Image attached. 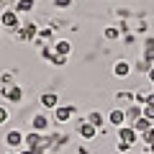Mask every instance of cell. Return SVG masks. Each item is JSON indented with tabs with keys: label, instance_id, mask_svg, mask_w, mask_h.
Returning a JSON list of instances; mask_svg holds the SVG:
<instances>
[{
	"label": "cell",
	"instance_id": "28",
	"mask_svg": "<svg viewBox=\"0 0 154 154\" xmlns=\"http://www.w3.org/2000/svg\"><path fill=\"white\" fill-rule=\"evenodd\" d=\"M5 85H13V75H3V88Z\"/></svg>",
	"mask_w": 154,
	"mask_h": 154
},
{
	"label": "cell",
	"instance_id": "30",
	"mask_svg": "<svg viewBox=\"0 0 154 154\" xmlns=\"http://www.w3.org/2000/svg\"><path fill=\"white\" fill-rule=\"evenodd\" d=\"M0 5H8V8H11L13 3H11V0H0Z\"/></svg>",
	"mask_w": 154,
	"mask_h": 154
},
{
	"label": "cell",
	"instance_id": "15",
	"mask_svg": "<svg viewBox=\"0 0 154 154\" xmlns=\"http://www.w3.org/2000/svg\"><path fill=\"white\" fill-rule=\"evenodd\" d=\"M131 126H134V131H136L139 136H144V134H146L149 128H152V121H149V118H144V116H141V118H136V121H134Z\"/></svg>",
	"mask_w": 154,
	"mask_h": 154
},
{
	"label": "cell",
	"instance_id": "29",
	"mask_svg": "<svg viewBox=\"0 0 154 154\" xmlns=\"http://www.w3.org/2000/svg\"><path fill=\"white\" fill-rule=\"evenodd\" d=\"M77 154H90V152H88V146H80V149H77Z\"/></svg>",
	"mask_w": 154,
	"mask_h": 154
},
{
	"label": "cell",
	"instance_id": "18",
	"mask_svg": "<svg viewBox=\"0 0 154 154\" xmlns=\"http://www.w3.org/2000/svg\"><path fill=\"white\" fill-rule=\"evenodd\" d=\"M123 110H126V118H131V123H134L136 118H141V110H144V108H141L139 103H131V105H126Z\"/></svg>",
	"mask_w": 154,
	"mask_h": 154
},
{
	"label": "cell",
	"instance_id": "16",
	"mask_svg": "<svg viewBox=\"0 0 154 154\" xmlns=\"http://www.w3.org/2000/svg\"><path fill=\"white\" fill-rule=\"evenodd\" d=\"M88 123H93L95 128H103L105 126V116L100 113V110H90L88 113Z\"/></svg>",
	"mask_w": 154,
	"mask_h": 154
},
{
	"label": "cell",
	"instance_id": "5",
	"mask_svg": "<svg viewBox=\"0 0 154 154\" xmlns=\"http://www.w3.org/2000/svg\"><path fill=\"white\" fill-rule=\"evenodd\" d=\"M31 128L38 131V134H46V131H49V116H46V113H36V116H33V121H31Z\"/></svg>",
	"mask_w": 154,
	"mask_h": 154
},
{
	"label": "cell",
	"instance_id": "7",
	"mask_svg": "<svg viewBox=\"0 0 154 154\" xmlns=\"http://www.w3.org/2000/svg\"><path fill=\"white\" fill-rule=\"evenodd\" d=\"M77 113V108L75 105H64V108H54V118H57V123H67L72 118V116Z\"/></svg>",
	"mask_w": 154,
	"mask_h": 154
},
{
	"label": "cell",
	"instance_id": "24",
	"mask_svg": "<svg viewBox=\"0 0 154 154\" xmlns=\"http://www.w3.org/2000/svg\"><path fill=\"white\" fill-rule=\"evenodd\" d=\"M141 116H144V118H149V121H154V105H141Z\"/></svg>",
	"mask_w": 154,
	"mask_h": 154
},
{
	"label": "cell",
	"instance_id": "23",
	"mask_svg": "<svg viewBox=\"0 0 154 154\" xmlns=\"http://www.w3.org/2000/svg\"><path fill=\"white\" fill-rule=\"evenodd\" d=\"M51 38V28H38V38L36 41H49Z\"/></svg>",
	"mask_w": 154,
	"mask_h": 154
},
{
	"label": "cell",
	"instance_id": "9",
	"mask_svg": "<svg viewBox=\"0 0 154 154\" xmlns=\"http://www.w3.org/2000/svg\"><path fill=\"white\" fill-rule=\"evenodd\" d=\"M108 123L116 126V128H121L123 123H126V110H123V108H113L110 116H108Z\"/></svg>",
	"mask_w": 154,
	"mask_h": 154
},
{
	"label": "cell",
	"instance_id": "2",
	"mask_svg": "<svg viewBox=\"0 0 154 154\" xmlns=\"http://www.w3.org/2000/svg\"><path fill=\"white\" fill-rule=\"evenodd\" d=\"M13 33H16L18 41H36V38H38V26L31 23V21H26L18 31H13Z\"/></svg>",
	"mask_w": 154,
	"mask_h": 154
},
{
	"label": "cell",
	"instance_id": "11",
	"mask_svg": "<svg viewBox=\"0 0 154 154\" xmlns=\"http://www.w3.org/2000/svg\"><path fill=\"white\" fill-rule=\"evenodd\" d=\"M131 69H134V67L128 64L126 59H118V62L113 64V75H116V77H121V80H123V77H128V75H131Z\"/></svg>",
	"mask_w": 154,
	"mask_h": 154
},
{
	"label": "cell",
	"instance_id": "8",
	"mask_svg": "<svg viewBox=\"0 0 154 154\" xmlns=\"http://www.w3.org/2000/svg\"><path fill=\"white\" fill-rule=\"evenodd\" d=\"M136 139H139V134L134 131V126H121L118 128V141H126V144H136Z\"/></svg>",
	"mask_w": 154,
	"mask_h": 154
},
{
	"label": "cell",
	"instance_id": "1",
	"mask_svg": "<svg viewBox=\"0 0 154 154\" xmlns=\"http://www.w3.org/2000/svg\"><path fill=\"white\" fill-rule=\"evenodd\" d=\"M0 26H3V28H8V31H18V28L23 26L21 13H16L13 8H5V11L0 13Z\"/></svg>",
	"mask_w": 154,
	"mask_h": 154
},
{
	"label": "cell",
	"instance_id": "27",
	"mask_svg": "<svg viewBox=\"0 0 154 154\" xmlns=\"http://www.w3.org/2000/svg\"><path fill=\"white\" fill-rule=\"evenodd\" d=\"M116 149H118L121 154H126L128 149H131V144H126V141H118V146H116Z\"/></svg>",
	"mask_w": 154,
	"mask_h": 154
},
{
	"label": "cell",
	"instance_id": "17",
	"mask_svg": "<svg viewBox=\"0 0 154 154\" xmlns=\"http://www.w3.org/2000/svg\"><path fill=\"white\" fill-rule=\"evenodd\" d=\"M152 62H149V59H144V57H139V59L136 62H134V69H136V72H141V75H149V72H152Z\"/></svg>",
	"mask_w": 154,
	"mask_h": 154
},
{
	"label": "cell",
	"instance_id": "25",
	"mask_svg": "<svg viewBox=\"0 0 154 154\" xmlns=\"http://www.w3.org/2000/svg\"><path fill=\"white\" fill-rule=\"evenodd\" d=\"M69 5H72V0H54V8H59V11H67Z\"/></svg>",
	"mask_w": 154,
	"mask_h": 154
},
{
	"label": "cell",
	"instance_id": "33",
	"mask_svg": "<svg viewBox=\"0 0 154 154\" xmlns=\"http://www.w3.org/2000/svg\"><path fill=\"white\" fill-rule=\"evenodd\" d=\"M144 154H146V152H144Z\"/></svg>",
	"mask_w": 154,
	"mask_h": 154
},
{
	"label": "cell",
	"instance_id": "26",
	"mask_svg": "<svg viewBox=\"0 0 154 154\" xmlns=\"http://www.w3.org/2000/svg\"><path fill=\"white\" fill-rule=\"evenodd\" d=\"M8 118H11V116H8V108H5V105H0V126L8 123Z\"/></svg>",
	"mask_w": 154,
	"mask_h": 154
},
{
	"label": "cell",
	"instance_id": "19",
	"mask_svg": "<svg viewBox=\"0 0 154 154\" xmlns=\"http://www.w3.org/2000/svg\"><path fill=\"white\" fill-rule=\"evenodd\" d=\"M141 57L144 59H149L154 64V38H146V41H144V51H141Z\"/></svg>",
	"mask_w": 154,
	"mask_h": 154
},
{
	"label": "cell",
	"instance_id": "31",
	"mask_svg": "<svg viewBox=\"0 0 154 154\" xmlns=\"http://www.w3.org/2000/svg\"><path fill=\"white\" fill-rule=\"evenodd\" d=\"M18 154H33V152H31V149H21V152H18Z\"/></svg>",
	"mask_w": 154,
	"mask_h": 154
},
{
	"label": "cell",
	"instance_id": "21",
	"mask_svg": "<svg viewBox=\"0 0 154 154\" xmlns=\"http://www.w3.org/2000/svg\"><path fill=\"white\" fill-rule=\"evenodd\" d=\"M49 62H51V64H54V67H64V64H67V57H59V54H51V57H49Z\"/></svg>",
	"mask_w": 154,
	"mask_h": 154
},
{
	"label": "cell",
	"instance_id": "3",
	"mask_svg": "<svg viewBox=\"0 0 154 154\" xmlns=\"http://www.w3.org/2000/svg\"><path fill=\"white\" fill-rule=\"evenodd\" d=\"M0 93H3V98H5L8 103H21V100H23V90L18 88L16 82H13V85H5V88H0Z\"/></svg>",
	"mask_w": 154,
	"mask_h": 154
},
{
	"label": "cell",
	"instance_id": "12",
	"mask_svg": "<svg viewBox=\"0 0 154 154\" xmlns=\"http://www.w3.org/2000/svg\"><path fill=\"white\" fill-rule=\"evenodd\" d=\"M11 8H13L16 13H21V16H23V13H31L33 8H36V0H16Z\"/></svg>",
	"mask_w": 154,
	"mask_h": 154
},
{
	"label": "cell",
	"instance_id": "22",
	"mask_svg": "<svg viewBox=\"0 0 154 154\" xmlns=\"http://www.w3.org/2000/svg\"><path fill=\"white\" fill-rule=\"evenodd\" d=\"M116 100H118V103H128V105H131L134 93H118V95H116Z\"/></svg>",
	"mask_w": 154,
	"mask_h": 154
},
{
	"label": "cell",
	"instance_id": "13",
	"mask_svg": "<svg viewBox=\"0 0 154 154\" xmlns=\"http://www.w3.org/2000/svg\"><path fill=\"white\" fill-rule=\"evenodd\" d=\"M41 139H44V134L31 131V134H26V139H23V146L26 149H36V146H41Z\"/></svg>",
	"mask_w": 154,
	"mask_h": 154
},
{
	"label": "cell",
	"instance_id": "4",
	"mask_svg": "<svg viewBox=\"0 0 154 154\" xmlns=\"http://www.w3.org/2000/svg\"><path fill=\"white\" fill-rule=\"evenodd\" d=\"M23 139H26V136H23L18 128H8V134H5V146H8V149H18V152H21Z\"/></svg>",
	"mask_w": 154,
	"mask_h": 154
},
{
	"label": "cell",
	"instance_id": "14",
	"mask_svg": "<svg viewBox=\"0 0 154 154\" xmlns=\"http://www.w3.org/2000/svg\"><path fill=\"white\" fill-rule=\"evenodd\" d=\"M51 46H54V54H59V57H69V51H72V44L67 38H57Z\"/></svg>",
	"mask_w": 154,
	"mask_h": 154
},
{
	"label": "cell",
	"instance_id": "10",
	"mask_svg": "<svg viewBox=\"0 0 154 154\" xmlns=\"http://www.w3.org/2000/svg\"><path fill=\"white\" fill-rule=\"evenodd\" d=\"M38 103H41V108L54 110V108H59V95H57V93H44Z\"/></svg>",
	"mask_w": 154,
	"mask_h": 154
},
{
	"label": "cell",
	"instance_id": "6",
	"mask_svg": "<svg viewBox=\"0 0 154 154\" xmlns=\"http://www.w3.org/2000/svg\"><path fill=\"white\" fill-rule=\"evenodd\" d=\"M77 131H80L82 139H88V141H93V139L98 136V128H95L93 123H88V118H80V128H77Z\"/></svg>",
	"mask_w": 154,
	"mask_h": 154
},
{
	"label": "cell",
	"instance_id": "32",
	"mask_svg": "<svg viewBox=\"0 0 154 154\" xmlns=\"http://www.w3.org/2000/svg\"><path fill=\"white\" fill-rule=\"evenodd\" d=\"M5 154H18V152H16V149H8V152H5Z\"/></svg>",
	"mask_w": 154,
	"mask_h": 154
},
{
	"label": "cell",
	"instance_id": "20",
	"mask_svg": "<svg viewBox=\"0 0 154 154\" xmlns=\"http://www.w3.org/2000/svg\"><path fill=\"white\" fill-rule=\"evenodd\" d=\"M103 36L108 38V41H116V38L121 36V28H116V26H108V28L103 31Z\"/></svg>",
	"mask_w": 154,
	"mask_h": 154
}]
</instances>
